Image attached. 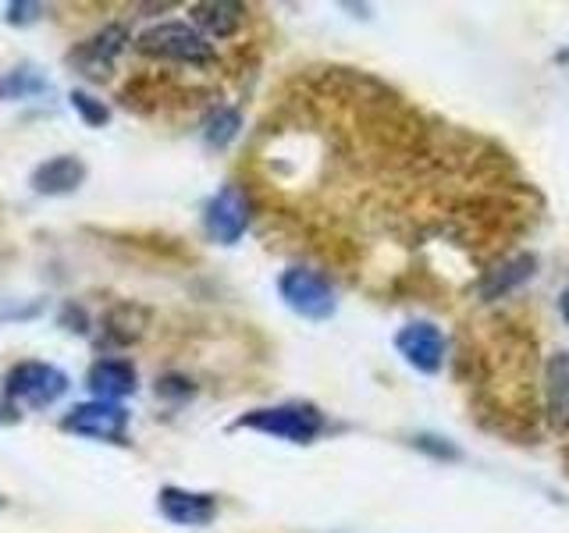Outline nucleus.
I'll return each mask as SVG.
<instances>
[{
	"instance_id": "f257e3e1",
	"label": "nucleus",
	"mask_w": 569,
	"mask_h": 533,
	"mask_svg": "<svg viewBox=\"0 0 569 533\" xmlns=\"http://www.w3.org/2000/svg\"><path fill=\"white\" fill-rule=\"evenodd\" d=\"M136 47H139V53H147V58L186 64V68H210L218 61V50H213V43L192 22L150 26L147 32H139Z\"/></svg>"
},
{
	"instance_id": "f03ea898",
	"label": "nucleus",
	"mask_w": 569,
	"mask_h": 533,
	"mask_svg": "<svg viewBox=\"0 0 569 533\" xmlns=\"http://www.w3.org/2000/svg\"><path fill=\"white\" fill-rule=\"evenodd\" d=\"M239 431H257L267 438L289 441V444H310L325 431V413L310 402H281V405H263L236 420Z\"/></svg>"
},
{
	"instance_id": "7ed1b4c3",
	"label": "nucleus",
	"mask_w": 569,
	"mask_h": 533,
	"mask_svg": "<svg viewBox=\"0 0 569 533\" xmlns=\"http://www.w3.org/2000/svg\"><path fill=\"white\" fill-rule=\"evenodd\" d=\"M68 373L43 360H22L8 370L4 378V395L26 409H50L68 395Z\"/></svg>"
},
{
	"instance_id": "20e7f679",
	"label": "nucleus",
	"mask_w": 569,
	"mask_h": 533,
	"mask_svg": "<svg viewBox=\"0 0 569 533\" xmlns=\"http://www.w3.org/2000/svg\"><path fill=\"white\" fill-rule=\"evenodd\" d=\"M278 295L302 320H328L338 310L331 281L320 271H313V266H289V271H281Z\"/></svg>"
},
{
	"instance_id": "39448f33",
	"label": "nucleus",
	"mask_w": 569,
	"mask_h": 533,
	"mask_svg": "<svg viewBox=\"0 0 569 533\" xmlns=\"http://www.w3.org/2000/svg\"><path fill=\"white\" fill-rule=\"evenodd\" d=\"M129 423H132V413L121 402L93 399V402H82L71 409V413H64L61 431L86 438V441L121 444V441H129Z\"/></svg>"
},
{
	"instance_id": "423d86ee",
	"label": "nucleus",
	"mask_w": 569,
	"mask_h": 533,
	"mask_svg": "<svg viewBox=\"0 0 569 533\" xmlns=\"http://www.w3.org/2000/svg\"><path fill=\"white\" fill-rule=\"evenodd\" d=\"M249 218H253V207H249L246 189L224 185L221 192L210 195V203L203 210V228L218 245H236L246 235Z\"/></svg>"
},
{
	"instance_id": "0eeeda50",
	"label": "nucleus",
	"mask_w": 569,
	"mask_h": 533,
	"mask_svg": "<svg viewBox=\"0 0 569 533\" xmlns=\"http://www.w3.org/2000/svg\"><path fill=\"white\" fill-rule=\"evenodd\" d=\"M124 47H129V32H124V26H118V22L103 26L97 36H89V40H82L68 53V64L86 79H111V71L124 53Z\"/></svg>"
},
{
	"instance_id": "6e6552de",
	"label": "nucleus",
	"mask_w": 569,
	"mask_h": 533,
	"mask_svg": "<svg viewBox=\"0 0 569 533\" xmlns=\"http://www.w3.org/2000/svg\"><path fill=\"white\" fill-rule=\"evenodd\" d=\"M157 512L164 515L171 526L200 530V526H210L213 520H218V497L168 484V487L157 491Z\"/></svg>"
},
{
	"instance_id": "1a4fd4ad",
	"label": "nucleus",
	"mask_w": 569,
	"mask_h": 533,
	"mask_svg": "<svg viewBox=\"0 0 569 533\" xmlns=\"http://www.w3.org/2000/svg\"><path fill=\"white\" fill-rule=\"evenodd\" d=\"M396 349H399L402 360L420 373H438L445 363V334L431 324V320L406 324L396 334Z\"/></svg>"
},
{
	"instance_id": "9d476101",
	"label": "nucleus",
	"mask_w": 569,
	"mask_h": 533,
	"mask_svg": "<svg viewBox=\"0 0 569 533\" xmlns=\"http://www.w3.org/2000/svg\"><path fill=\"white\" fill-rule=\"evenodd\" d=\"M86 388L89 395H97L100 402H121L139 391V373L129 360L121 355H103L86 373Z\"/></svg>"
},
{
	"instance_id": "9b49d317",
	"label": "nucleus",
	"mask_w": 569,
	"mask_h": 533,
	"mask_svg": "<svg viewBox=\"0 0 569 533\" xmlns=\"http://www.w3.org/2000/svg\"><path fill=\"white\" fill-rule=\"evenodd\" d=\"M545 416L556 434L569 431V349H559L545 363Z\"/></svg>"
},
{
	"instance_id": "f8f14e48",
	"label": "nucleus",
	"mask_w": 569,
	"mask_h": 533,
	"mask_svg": "<svg viewBox=\"0 0 569 533\" xmlns=\"http://www.w3.org/2000/svg\"><path fill=\"white\" fill-rule=\"evenodd\" d=\"M82 182H86V164L76 153L47 157L43 164L29 174L32 192H40V195H71Z\"/></svg>"
},
{
	"instance_id": "ddd939ff",
	"label": "nucleus",
	"mask_w": 569,
	"mask_h": 533,
	"mask_svg": "<svg viewBox=\"0 0 569 533\" xmlns=\"http://www.w3.org/2000/svg\"><path fill=\"white\" fill-rule=\"evenodd\" d=\"M189 22L200 29L207 40H228V36H236L239 26L246 22V8L228 4V0H207V4L189 8Z\"/></svg>"
},
{
	"instance_id": "4468645a",
	"label": "nucleus",
	"mask_w": 569,
	"mask_h": 533,
	"mask_svg": "<svg viewBox=\"0 0 569 533\" xmlns=\"http://www.w3.org/2000/svg\"><path fill=\"white\" fill-rule=\"evenodd\" d=\"M147 328H150V310L139 306V302H118V306H111L103 316V334H107V342H114V345L139 342V338L147 334Z\"/></svg>"
},
{
	"instance_id": "2eb2a0df",
	"label": "nucleus",
	"mask_w": 569,
	"mask_h": 533,
	"mask_svg": "<svg viewBox=\"0 0 569 533\" xmlns=\"http://www.w3.org/2000/svg\"><path fill=\"white\" fill-rule=\"evenodd\" d=\"M533 266H538V260L520 253L512 260H502L498 266H491V271H485V278H480V299H502L509 295L512 289H520V284L527 278H533Z\"/></svg>"
},
{
	"instance_id": "dca6fc26",
	"label": "nucleus",
	"mask_w": 569,
	"mask_h": 533,
	"mask_svg": "<svg viewBox=\"0 0 569 533\" xmlns=\"http://www.w3.org/2000/svg\"><path fill=\"white\" fill-rule=\"evenodd\" d=\"M50 93V79L43 76V68L18 64L8 76H0V100H36Z\"/></svg>"
},
{
	"instance_id": "f3484780",
	"label": "nucleus",
	"mask_w": 569,
	"mask_h": 533,
	"mask_svg": "<svg viewBox=\"0 0 569 533\" xmlns=\"http://www.w3.org/2000/svg\"><path fill=\"white\" fill-rule=\"evenodd\" d=\"M239 129H242V114L236 107L221 103V107H213L203 121V142L210 150H228L231 142L239 139Z\"/></svg>"
},
{
	"instance_id": "a211bd4d",
	"label": "nucleus",
	"mask_w": 569,
	"mask_h": 533,
	"mask_svg": "<svg viewBox=\"0 0 569 533\" xmlns=\"http://www.w3.org/2000/svg\"><path fill=\"white\" fill-rule=\"evenodd\" d=\"M68 100H71V107H76V114L82 118V124H89V129H107V124H111V107H107L100 97L86 93V89H71Z\"/></svg>"
},
{
	"instance_id": "6ab92c4d",
	"label": "nucleus",
	"mask_w": 569,
	"mask_h": 533,
	"mask_svg": "<svg viewBox=\"0 0 569 533\" xmlns=\"http://www.w3.org/2000/svg\"><path fill=\"white\" fill-rule=\"evenodd\" d=\"M40 14H43V4H32V0H11V4L4 8V22L22 29V26L40 22Z\"/></svg>"
},
{
	"instance_id": "aec40b11",
	"label": "nucleus",
	"mask_w": 569,
	"mask_h": 533,
	"mask_svg": "<svg viewBox=\"0 0 569 533\" xmlns=\"http://www.w3.org/2000/svg\"><path fill=\"white\" fill-rule=\"evenodd\" d=\"M559 310H562V320L569 324V284H566V292H562V299H559Z\"/></svg>"
},
{
	"instance_id": "412c9836",
	"label": "nucleus",
	"mask_w": 569,
	"mask_h": 533,
	"mask_svg": "<svg viewBox=\"0 0 569 533\" xmlns=\"http://www.w3.org/2000/svg\"><path fill=\"white\" fill-rule=\"evenodd\" d=\"M0 505H4V497H0Z\"/></svg>"
}]
</instances>
